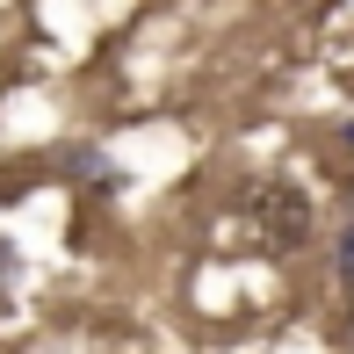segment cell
Returning <instances> with one entry per match:
<instances>
[{
	"mask_svg": "<svg viewBox=\"0 0 354 354\" xmlns=\"http://www.w3.org/2000/svg\"><path fill=\"white\" fill-rule=\"evenodd\" d=\"M239 217H246V232H253L261 253H297L304 239H311V196H304L297 181H282V174L253 181L246 196H239Z\"/></svg>",
	"mask_w": 354,
	"mask_h": 354,
	"instance_id": "6da1fadb",
	"label": "cell"
},
{
	"mask_svg": "<svg viewBox=\"0 0 354 354\" xmlns=\"http://www.w3.org/2000/svg\"><path fill=\"white\" fill-rule=\"evenodd\" d=\"M340 275H347V282H354V232H347V239H340Z\"/></svg>",
	"mask_w": 354,
	"mask_h": 354,
	"instance_id": "277c9868",
	"label": "cell"
},
{
	"mask_svg": "<svg viewBox=\"0 0 354 354\" xmlns=\"http://www.w3.org/2000/svg\"><path fill=\"white\" fill-rule=\"evenodd\" d=\"M333 174L354 188V123H347V138H340V159H333Z\"/></svg>",
	"mask_w": 354,
	"mask_h": 354,
	"instance_id": "3957f363",
	"label": "cell"
},
{
	"mask_svg": "<svg viewBox=\"0 0 354 354\" xmlns=\"http://www.w3.org/2000/svg\"><path fill=\"white\" fill-rule=\"evenodd\" d=\"M66 174H73V181H102V188H116V174L94 159V145H73V152H66Z\"/></svg>",
	"mask_w": 354,
	"mask_h": 354,
	"instance_id": "7a4b0ae2",
	"label": "cell"
}]
</instances>
